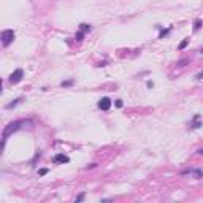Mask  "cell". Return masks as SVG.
<instances>
[{"label":"cell","instance_id":"cell-1","mask_svg":"<svg viewBox=\"0 0 203 203\" xmlns=\"http://www.w3.org/2000/svg\"><path fill=\"white\" fill-rule=\"evenodd\" d=\"M26 126L32 127L33 126V121L32 119H19V121H14V122H10L8 126L3 128V133H2V149L5 148V143H6V140H8L10 135H13L14 132H18L19 128H22Z\"/></svg>","mask_w":203,"mask_h":203},{"label":"cell","instance_id":"cell-2","mask_svg":"<svg viewBox=\"0 0 203 203\" xmlns=\"http://www.w3.org/2000/svg\"><path fill=\"white\" fill-rule=\"evenodd\" d=\"M0 38H2V45L5 46H10L13 41H14V30H11V29H6V30H3L2 32V35H0Z\"/></svg>","mask_w":203,"mask_h":203},{"label":"cell","instance_id":"cell-3","mask_svg":"<svg viewBox=\"0 0 203 203\" xmlns=\"http://www.w3.org/2000/svg\"><path fill=\"white\" fill-rule=\"evenodd\" d=\"M22 76H24V70H22V68L14 70V72H13L11 75H10V83H11V84L19 83V81L22 79Z\"/></svg>","mask_w":203,"mask_h":203},{"label":"cell","instance_id":"cell-4","mask_svg":"<svg viewBox=\"0 0 203 203\" xmlns=\"http://www.w3.org/2000/svg\"><path fill=\"white\" fill-rule=\"evenodd\" d=\"M97 106H99L102 111H108V110L111 108V100L108 99V97H103V99H100V100H99Z\"/></svg>","mask_w":203,"mask_h":203},{"label":"cell","instance_id":"cell-5","mask_svg":"<svg viewBox=\"0 0 203 203\" xmlns=\"http://www.w3.org/2000/svg\"><path fill=\"white\" fill-rule=\"evenodd\" d=\"M52 162H54V164H68L70 157H68V155H65V154H56V155H54V159H52Z\"/></svg>","mask_w":203,"mask_h":203},{"label":"cell","instance_id":"cell-6","mask_svg":"<svg viewBox=\"0 0 203 203\" xmlns=\"http://www.w3.org/2000/svg\"><path fill=\"white\" fill-rule=\"evenodd\" d=\"M181 175H182V176H186V175H192V176H195V178H202L203 176V171L202 170H194V168H191V170L181 171Z\"/></svg>","mask_w":203,"mask_h":203},{"label":"cell","instance_id":"cell-7","mask_svg":"<svg viewBox=\"0 0 203 203\" xmlns=\"http://www.w3.org/2000/svg\"><path fill=\"white\" fill-rule=\"evenodd\" d=\"M198 127H202V122H200V114H195L194 116V119L191 121V124H189V128H198Z\"/></svg>","mask_w":203,"mask_h":203},{"label":"cell","instance_id":"cell-8","mask_svg":"<svg viewBox=\"0 0 203 203\" xmlns=\"http://www.w3.org/2000/svg\"><path fill=\"white\" fill-rule=\"evenodd\" d=\"M21 102H22L21 97H19V99H16V100H13V103H8V105H6V110H11V108H14L16 105H19Z\"/></svg>","mask_w":203,"mask_h":203},{"label":"cell","instance_id":"cell-9","mask_svg":"<svg viewBox=\"0 0 203 203\" xmlns=\"http://www.w3.org/2000/svg\"><path fill=\"white\" fill-rule=\"evenodd\" d=\"M79 30H83V32L86 33V32H90V30H92V27L87 26V24H81V26H79Z\"/></svg>","mask_w":203,"mask_h":203},{"label":"cell","instance_id":"cell-10","mask_svg":"<svg viewBox=\"0 0 203 203\" xmlns=\"http://www.w3.org/2000/svg\"><path fill=\"white\" fill-rule=\"evenodd\" d=\"M170 30H171V27H168V29H162V30H160V35H159V38H164L165 35H168V33H170Z\"/></svg>","mask_w":203,"mask_h":203},{"label":"cell","instance_id":"cell-11","mask_svg":"<svg viewBox=\"0 0 203 203\" xmlns=\"http://www.w3.org/2000/svg\"><path fill=\"white\" fill-rule=\"evenodd\" d=\"M83 37H84V32H83V30H79V32L76 33V37H75V38L78 40V41H81V40H83Z\"/></svg>","mask_w":203,"mask_h":203},{"label":"cell","instance_id":"cell-12","mask_svg":"<svg viewBox=\"0 0 203 203\" xmlns=\"http://www.w3.org/2000/svg\"><path fill=\"white\" fill-rule=\"evenodd\" d=\"M202 27V21L200 19H197V21H195V26H194V30H198Z\"/></svg>","mask_w":203,"mask_h":203},{"label":"cell","instance_id":"cell-13","mask_svg":"<svg viewBox=\"0 0 203 203\" xmlns=\"http://www.w3.org/2000/svg\"><path fill=\"white\" fill-rule=\"evenodd\" d=\"M84 200V194H79V195H78V197L75 198V202L76 203H79V202H83Z\"/></svg>","mask_w":203,"mask_h":203},{"label":"cell","instance_id":"cell-14","mask_svg":"<svg viewBox=\"0 0 203 203\" xmlns=\"http://www.w3.org/2000/svg\"><path fill=\"white\" fill-rule=\"evenodd\" d=\"M48 171H49L48 168H41V170H38V175H41V176H45V175L48 173Z\"/></svg>","mask_w":203,"mask_h":203},{"label":"cell","instance_id":"cell-15","mask_svg":"<svg viewBox=\"0 0 203 203\" xmlns=\"http://www.w3.org/2000/svg\"><path fill=\"white\" fill-rule=\"evenodd\" d=\"M73 84V81H64L62 83V87H67V86H72Z\"/></svg>","mask_w":203,"mask_h":203},{"label":"cell","instance_id":"cell-16","mask_svg":"<svg viewBox=\"0 0 203 203\" xmlns=\"http://www.w3.org/2000/svg\"><path fill=\"white\" fill-rule=\"evenodd\" d=\"M114 105H116L117 108H122V105H124V103H122V100H116V103H114Z\"/></svg>","mask_w":203,"mask_h":203},{"label":"cell","instance_id":"cell-17","mask_svg":"<svg viewBox=\"0 0 203 203\" xmlns=\"http://www.w3.org/2000/svg\"><path fill=\"white\" fill-rule=\"evenodd\" d=\"M186 45H187V40H184V41L179 45V49H182V48H186Z\"/></svg>","mask_w":203,"mask_h":203},{"label":"cell","instance_id":"cell-18","mask_svg":"<svg viewBox=\"0 0 203 203\" xmlns=\"http://www.w3.org/2000/svg\"><path fill=\"white\" fill-rule=\"evenodd\" d=\"M186 62H187V59H182V60H179V65H186Z\"/></svg>","mask_w":203,"mask_h":203},{"label":"cell","instance_id":"cell-19","mask_svg":"<svg viewBox=\"0 0 203 203\" xmlns=\"http://www.w3.org/2000/svg\"><path fill=\"white\" fill-rule=\"evenodd\" d=\"M198 154H203V149H198Z\"/></svg>","mask_w":203,"mask_h":203}]
</instances>
